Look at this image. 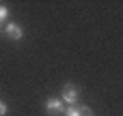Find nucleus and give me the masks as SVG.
I'll return each mask as SVG.
<instances>
[{
	"label": "nucleus",
	"instance_id": "obj_1",
	"mask_svg": "<svg viewBox=\"0 0 123 116\" xmlns=\"http://www.w3.org/2000/svg\"><path fill=\"white\" fill-rule=\"evenodd\" d=\"M78 99H80V90H78V86H74V84H65L63 90H61V101L67 103V105H78Z\"/></svg>",
	"mask_w": 123,
	"mask_h": 116
},
{
	"label": "nucleus",
	"instance_id": "obj_4",
	"mask_svg": "<svg viewBox=\"0 0 123 116\" xmlns=\"http://www.w3.org/2000/svg\"><path fill=\"white\" fill-rule=\"evenodd\" d=\"M63 116H95V114L89 105H69V108H65Z\"/></svg>",
	"mask_w": 123,
	"mask_h": 116
},
{
	"label": "nucleus",
	"instance_id": "obj_2",
	"mask_svg": "<svg viewBox=\"0 0 123 116\" xmlns=\"http://www.w3.org/2000/svg\"><path fill=\"white\" fill-rule=\"evenodd\" d=\"M45 112H48V116H63L65 114V103L56 97H50L45 101Z\"/></svg>",
	"mask_w": 123,
	"mask_h": 116
},
{
	"label": "nucleus",
	"instance_id": "obj_3",
	"mask_svg": "<svg viewBox=\"0 0 123 116\" xmlns=\"http://www.w3.org/2000/svg\"><path fill=\"white\" fill-rule=\"evenodd\" d=\"M4 34L11 39V41H22L24 39V28L15 22H6L4 24Z\"/></svg>",
	"mask_w": 123,
	"mask_h": 116
},
{
	"label": "nucleus",
	"instance_id": "obj_5",
	"mask_svg": "<svg viewBox=\"0 0 123 116\" xmlns=\"http://www.w3.org/2000/svg\"><path fill=\"white\" fill-rule=\"evenodd\" d=\"M6 19H9V9H6V4H0V26H2Z\"/></svg>",
	"mask_w": 123,
	"mask_h": 116
},
{
	"label": "nucleus",
	"instance_id": "obj_6",
	"mask_svg": "<svg viewBox=\"0 0 123 116\" xmlns=\"http://www.w3.org/2000/svg\"><path fill=\"white\" fill-rule=\"evenodd\" d=\"M6 112H9V105L4 101H0V116H6Z\"/></svg>",
	"mask_w": 123,
	"mask_h": 116
}]
</instances>
